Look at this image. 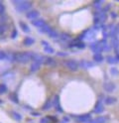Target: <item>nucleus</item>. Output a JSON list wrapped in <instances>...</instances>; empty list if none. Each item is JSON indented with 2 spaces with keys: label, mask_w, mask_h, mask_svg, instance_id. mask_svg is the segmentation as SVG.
I'll use <instances>...</instances> for the list:
<instances>
[{
  "label": "nucleus",
  "mask_w": 119,
  "mask_h": 123,
  "mask_svg": "<svg viewBox=\"0 0 119 123\" xmlns=\"http://www.w3.org/2000/svg\"><path fill=\"white\" fill-rule=\"evenodd\" d=\"M79 66H81V68H90V67H92L93 65L90 63V62H87V61H81V64H79Z\"/></svg>",
  "instance_id": "24"
},
{
  "label": "nucleus",
  "mask_w": 119,
  "mask_h": 123,
  "mask_svg": "<svg viewBox=\"0 0 119 123\" xmlns=\"http://www.w3.org/2000/svg\"><path fill=\"white\" fill-rule=\"evenodd\" d=\"M32 23V25L33 26H35V27H37V28H41V27H43L45 24H46V22H45V20L44 19H36V20H33L31 22Z\"/></svg>",
  "instance_id": "11"
},
{
  "label": "nucleus",
  "mask_w": 119,
  "mask_h": 123,
  "mask_svg": "<svg viewBox=\"0 0 119 123\" xmlns=\"http://www.w3.org/2000/svg\"><path fill=\"white\" fill-rule=\"evenodd\" d=\"M32 115H34V116H40V113H38V112H32Z\"/></svg>",
  "instance_id": "41"
},
{
  "label": "nucleus",
  "mask_w": 119,
  "mask_h": 123,
  "mask_svg": "<svg viewBox=\"0 0 119 123\" xmlns=\"http://www.w3.org/2000/svg\"><path fill=\"white\" fill-rule=\"evenodd\" d=\"M111 46L114 48V49H118V47H119V39L118 38H116V37H114L113 39H112V42H111Z\"/></svg>",
  "instance_id": "25"
},
{
  "label": "nucleus",
  "mask_w": 119,
  "mask_h": 123,
  "mask_svg": "<svg viewBox=\"0 0 119 123\" xmlns=\"http://www.w3.org/2000/svg\"><path fill=\"white\" fill-rule=\"evenodd\" d=\"M6 20H7V16L1 15L0 16V24H6Z\"/></svg>",
  "instance_id": "33"
},
{
  "label": "nucleus",
  "mask_w": 119,
  "mask_h": 123,
  "mask_svg": "<svg viewBox=\"0 0 119 123\" xmlns=\"http://www.w3.org/2000/svg\"><path fill=\"white\" fill-rule=\"evenodd\" d=\"M51 31H52V28H51L50 25H48V24H45L43 27H41L39 29V32L41 34H49Z\"/></svg>",
  "instance_id": "13"
},
{
  "label": "nucleus",
  "mask_w": 119,
  "mask_h": 123,
  "mask_svg": "<svg viewBox=\"0 0 119 123\" xmlns=\"http://www.w3.org/2000/svg\"><path fill=\"white\" fill-rule=\"evenodd\" d=\"M69 117H63L62 123H69Z\"/></svg>",
  "instance_id": "39"
},
{
  "label": "nucleus",
  "mask_w": 119,
  "mask_h": 123,
  "mask_svg": "<svg viewBox=\"0 0 119 123\" xmlns=\"http://www.w3.org/2000/svg\"><path fill=\"white\" fill-rule=\"evenodd\" d=\"M106 62L108 64H110V65H113V64H116L117 63V60H116V58L115 57H112V56H108L107 58H106Z\"/></svg>",
  "instance_id": "26"
},
{
  "label": "nucleus",
  "mask_w": 119,
  "mask_h": 123,
  "mask_svg": "<svg viewBox=\"0 0 119 123\" xmlns=\"http://www.w3.org/2000/svg\"><path fill=\"white\" fill-rule=\"evenodd\" d=\"M19 26H20V28H21V30L23 31V32H25V33H29L30 32V28L25 22L20 21L19 22Z\"/></svg>",
  "instance_id": "17"
},
{
  "label": "nucleus",
  "mask_w": 119,
  "mask_h": 123,
  "mask_svg": "<svg viewBox=\"0 0 119 123\" xmlns=\"http://www.w3.org/2000/svg\"><path fill=\"white\" fill-rule=\"evenodd\" d=\"M4 12H5V5H4L1 1H0V16H1V15H3Z\"/></svg>",
  "instance_id": "32"
},
{
  "label": "nucleus",
  "mask_w": 119,
  "mask_h": 123,
  "mask_svg": "<svg viewBox=\"0 0 119 123\" xmlns=\"http://www.w3.org/2000/svg\"><path fill=\"white\" fill-rule=\"evenodd\" d=\"M107 122V117L105 116H99L96 118H93L87 123H106Z\"/></svg>",
  "instance_id": "12"
},
{
  "label": "nucleus",
  "mask_w": 119,
  "mask_h": 123,
  "mask_svg": "<svg viewBox=\"0 0 119 123\" xmlns=\"http://www.w3.org/2000/svg\"><path fill=\"white\" fill-rule=\"evenodd\" d=\"M104 111V104L101 100H97L96 103L94 105V108H93V112L96 113V114H100Z\"/></svg>",
  "instance_id": "7"
},
{
  "label": "nucleus",
  "mask_w": 119,
  "mask_h": 123,
  "mask_svg": "<svg viewBox=\"0 0 119 123\" xmlns=\"http://www.w3.org/2000/svg\"><path fill=\"white\" fill-rule=\"evenodd\" d=\"M116 27H117V31H118V33H119V24L116 25Z\"/></svg>",
  "instance_id": "42"
},
{
  "label": "nucleus",
  "mask_w": 119,
  "mask_h": 123,
  "mask_svg": "<svg viewBox=\"0 0 119 123\" xmlns=\"http://www.w3.org/2000/svg\"><path fill=\"white\" fill-rule=\"evenodd\" d=\"M40 123H49V117H46V118H42Z\"/></svg>",
  "instance_id": "38"
},
{
  "label": "nucleus",
  "mask_w": 119,
  "mask_h": 123,
  "mask_svg": "<svg viewBox=\"0 0 119 123\" xmlns=\"http://www.w3.org/2000/svg\"><path fill=\"white\" fill-rule=\"evenodd\" d=\"M57 55H58L59 57H66V56H68V53H65V52H58Z\"/></svg>",
  "instance_id": "36"
},
{
  "label": "nucleus",
  "mask_w": 119,
  "mask_h": 123,
  "mask_svg": "<svg viewBox=\"0 0 119 123\" xmlns=\"http://www.w3.org/2000/svg\"><path fill=\"white\" fill-rule=\"evenodd\" d=\"M42 66V63H40V62H33V63L31 64L30 66V72L31 73H35L37 71L40 70V68Z\"/></svg>",
  "instance_id": "10"
},
{
  "label": "nucleus",
  "mask_w": 119,
  "mask_h": 123,
  "mask_svg": "<svg viewBox=\"0 0 119 123\" xmlns=\"http://www.w3.org/2000/svg\"><path fill=\"white\" fill-rule=\"evenodd\" d=\"M102 3H103L102 0H95V1L93 2V6H94L96 9H98L99 7L101 6V4H102Z\"/></svg>",
  "instance_id": "30"
},
{
  "label": "nucleus",
  "mask_w": 119,
  "mask_h": 123,
  "mask_svg": "<svg viewBox=\"0 0 119 123\" xmlns=\"http://www.w3.org/2000/svg\"><path fill=\"white\" fill-rule=\"evenodd\" d=\"M52 106H53V99L49 98V99H47L46 102L44 103L42 109H43V110H49V109L52 108Z\"/></svg>",
  "instance_id": "15"
},
{
  "label": "nucleus",
  "mask_w": 119,
  "mask_h": 123,
  "mask_svg": "<svg viewBox=\"0 0 119 123\" xmlns=\"http://www.w3.org/2000/svg\"><path fill=\"white\" fill-rule=\"evenodd\" d=\"M91 51L94 53V54H101V52L103 51V48H102V46L100 44V42H95L91 45V47H90Z\"/></svg>",
  "instance_id": "8"
},
{
  "label": "nucleus",
  "mask_w": 119,
  "mask_h": 123,
  "mask_svg": "<svg viewBox=\"0 0 119 123\" xmlns=\"http://www.w3.org/2000/svg\"><path fill=\"white\" fill-rule=\"evenodd\" d=\"M53 106L57 109L58 112H60V113L63 112V107L61 106V103H60V96L58 94H56L54 96V98H53Z\"/></svg>",
  "instance_id": "5"
},
{
  "label": "nucleus",
  "mask_w": 119,
  "mask_h": 123,
  "mask_svg": "<svg viewBox=\"0 0 119 123\" xmlns=\"http://www.w3.org/2000/svg\"><path fill=\"white\" fill-rule=\"evenodd\" d=\"M11 115H12V117H13L16 121H21V120H22V115H21L19 112H17V111H15V110L11 111Z\"/></svg>",
  "instance_id": "20"
},
{
  "label": "nucleus",
  "mask_w": 119,
  "mask_h": 123,
  "mask_svg": "<svg viewBox=\"0 0 119 123\" xmlns=\"http://www.w3.org/2000/svg\"><path fill=\"white\" fill-rule=\"evenodd\" d=\"M104 58H103L102 54H94L93 55V61L96 62V63H102Z\"/></svg>",
  "instance_id": "19"
},
{
  "label": "nucleus",
  "mask_w": 119,
  "mask_h": 123,
  "mask_svg": "<svg viewBox=\"0 0 119 123\" xmlns=\"http://www.w3.org/2000/svg\"><path fill=\"white\" fill-rule=\"evenodd\" d=\"M65 65L71 72H76L78 70V68H79V64L75 60H69V61L65 62Z\"/></svg>",
  "instance_id": "3"
},
{
  "label": "nucleus",
  "mask_w": 119,
  "mask_h": 123,
  "mask_svg": "<svg viewBox=\"0 0 119 123\" xmlns=\"http://www.w3.org/2000/svg\"><path fill=\"white\" fill-rule=\"evenodd\" d=\"M116 101H117V99L114 96H106L104 98V103L107 105H112V104L116 103Z\"/></svg>",
  "instance_id": "14"
},
{
  "label": "nucleus",
  "mask_w": 119,
  "mask_h": 123,
  "mask_svg": "<svg viewBox=\"0 0 119 123\" xmlns=\"http://www.w3.org/2000/svg\"><path fill=\"white\" fill-rule=\"evenodd\" d=\"M90 120H91V114L90 113L81 114V115H78V116L75 117V121L78 123H87Z\"/></svg>",
  "instance_id": "4"
},
{
  "label": "nucleus",
  "mask_w": 119,
  "mask_h": 123,
  "mask_svg": "<svg viewBox=\"0 0 119 123\" xmlns=\"http://www.w3.org/2000/svg\"><path fill=\"white\" fill-rule=\"evenodd\" d=\"M16 36H17V30L14 29V30H13V33L11 34V38H12V39H15Z\"/></svg>",
  "instance_id": "37"
},
{
  "label": "nucleus",
  "mask_w": 119,
  "mask_h": 123,
  "mask_svg": "<svg viewBox=\"0 0 119 123\" xmlns=\"http://www.w3.org/2000/svg\"><path fill=\"white\" fill-rule=\"evenodd\" d=\"M39 16H40V12L38 10H36V9H32V10L28 11L27 14H26V18L27 19H30L32 21L38 19Z\"/></svg>",
  "instance_id": "6"
},
{
  "label": "nucleus",
  "mask_w": 119,
  "mask_h": 123,
  "mask_svg": "<svg viewBox=\"0 0 119 123\" xmlns=\"http://www.w3.org/2000/svg\"><path fill=\"white\" fill-rule=\"evenodd\" d=\"M34 43H35V39L34 38H32V37H26L25 39H24V41H23V44L25 46H31V45H33Z\"/></svg>",
  "instance_id": "18"
},
{
  "label": "nucleus",
  "mask_w": 119,
  "mask_h": 123,
  "mask_svg": "<svg viewBox=\"0 0 119 123\" xmlns=\"http://www.w3.org/2000/svg\"><path fill=\"white\" fill-rule=\"evenodd\" d=\"M95 16H97V18L99 19V22H100V24H102V23H104L106 18H107V15L105 12H100L98 14H96Z\"/></svg>",
  "instance_id": "16"
},
{
  "label": "nucleus",
  "mask_w": 119,
  "mask_h": 123,
  "mask_svg": "<svg viewBox=\"0 0 119 123\" xmlns=\"http://www.w3.org/2000/svg\"><path fill=\"white\" fill-rule=\"evenodd\" d=\"M8 91V87L5 83H1L0 84V94H4Z\"/></svg>",
  "instance_id": "27"
},
{
  "label": "nucleus",
  "mask_w": 119,
  "mask_h": 123,
  "mask_svg": "<svg viewBox=\"0 0 119 123\" xmlns=\"http://www.w3.org/2000/svg\"><path fill=\"white\" fill-rule=\"evenodd\" d=\"M33 58V53L31 52H21L15 54L13 57V62L18 64H27Z\"/></svg>",
  "instance_id": "1"
},
{
  "label": "nucleus",
  "mask_w": 119,
  "mask_h": 123,
  "mask_svg": "<svg viewBox=\"0 0 119 123\" xmlns=\"http://www.w3.org/2000/svg\"><path fill=\"white\" fill-rule=\"evenodd\" d=\"M69 39H70V35H69L68 33H62V34H60V40L61 41L67 42Z\"/></svg>",
  "instance_id": "22"
},
{
  "label": "nucleus",
  "mask_w": 119,
  "mask_h": 123,
  "mask_svg": "<svg viewBox=\"0 0 119 123\" xmlns=\"http://www.w3.org/2000/svg\"><path fill=\"white\" fill-rule=\"evenodd\" d=\"M48 35H49V37L52 38V39H58V38H60V34L56 30H52Z\"/></svg>",
  "instance_id": "23"
},
{
  "label": "nucleus",
  "mask_w": 119,
  "mask_h": 123,
  "mask_svg": "<svg viewBox=\"0 0 119 123\" xmlns=\"http://www.w3.org/2000/svg\"><path fill=\"white\" fill-rule=\"evenodd\" d=\"M6 57H7L6 53H5L4 51H0V61H1V60H4Z\"/></svg>",
  "instance_id": "35"
},
{
  "label": "nucleus",
  "mask_w": 119,
  "mask_h": 123,
  "mask_svg": "<svg viewBox=\"0 0 119 123\" xmlns=\"http://www.w3.org/2000/svg\"><path fill=\"white\" fill-rule=\"evenodd\" d=\"M10 99H11V100H13L15 103H18V98H17V95H16V94L10 95Z\"/></svg>",
  "instance_id": "34"
},
{
  "label": "nucleus",
  "mask_w": 119,
  "mask_h": 123,
  "mask_svg": "<svg viewBox=\"0 0 119 123\" xmlns=\"http://www.w3.org/2000/svg\"><path fill=\"white\" fill-rule=\"evenodd\" d=\"M111 17H112V18H116V17H117L116 13H115V12H112V13H111Z\"/></svg>",
  "instance_id": "40"
},
{
  "label": "nucleus",
  "mask_w": 119,
  "mask_h": 123,
  "mask_svg": "<svg viewBox=\"0 0 119 123\" xmlns=\"http://www.w3.org/2000/svg\"><path fill=\"white\" fill-rule=\"evenodd\" d=\"M44 63L48 66H52V67H55L56 66V61L53 59V58H46Z\"/></svg>",
  "instance_id": "21"
},
{
  "label": "nucleus",
  "mask_w": 119,
  "mask_h": 123,
  "mask_svg": "<svg viewBox=\"0 0 119 123\" xmlns=\"http://www.w3.org/2000/svg\"><path fill=\"white\" fill-rule=\"evenodd\" d=\"M103 88H104V90L106 92H109L110 93V92H113L115 90L116 86H115V83H113V82L107 81V82H105L104 84H103Z\"/></svg>",
  "instance_id": "9"
},
{
  "label": "nucleus",
  "mask_w": 119,
  "mask_h": 123,
  "mask_svg": "<svg viewBox=\"0 0 119 123\" xmlns=\"http://www.w3.org/2000/svg\"><path fill=\"white\" fill-rule=\"evenodd\" d=\"M7 29H8L7 24H0V35L4 34L7 31Z\"/></svg>",
  "instance_id": "29"
},
{
  "label": "nucleus",
  "mask_w": 119,
  "mask_h": 123,
  "mask_svg": "<svg viewBox=\"0 0 119 123\" xmlns=\"http://www.w3.org/2000/svg\"><path fill=\"white\" fill-rule=\"evenodd\" d=\"M110 74H112V75H118V74H119V71L117 70L116 68H111V70H110Z\"/></svg>",
  "instance_id": "31"
},
{
  "label": "nucleus",
  "mask_w": 119,
  "mask_h": 123,
  "mask_svg": "<svg viewBox=\"0 0 119 123\" xmlns=\"http://www.w3.org/2000/svg\"><path fill=\"white\" fill-rule=\"evenodd\" d=\"M13 4L15 5V9L18 12H24L28 11L32 7L31 1H23V0H18V1H13Z\"/></svg>",
  "instance_id": "2"
},
{
  "label": "nucleus",
  "mask_w": 119,
  "mask_h": 123,
  "mask_svg": "<svg viewBox=\"0 0 119 123\" xmlns=\"http://www.w3.org/2000/svg\"><path fill=\"white\" fill-rule=\"evenodd\" d=\"M44 52H46L48 54H54L55 53V50L49 45V46H46V47H44Z\"/></svg>",
  "instance_id": "28"
}]
</instances>
